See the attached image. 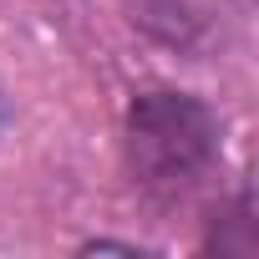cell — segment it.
Returning a JSON list of instances; mask_svg holds the SVG:
<instances>
[{"mask_svg":"<svg viewBox=\"0 0 259 259\" xmlns=\"http://www.w3.org/2000/svg\"><path fill=\"white\" fill-rule=\"evenodd\" d=\"M219 158V117L193 92H143L127 107V168L153 193L188 188Z\"/></svg>","mask_w":259,"mask_h":259,"instance_id":"6da1fadb","label":"cell"},{"mask_svg":"<svg viewBox=\"0 0 259 259\" xmlns=\"http://www.w3.org/2000/svg\"><path fill=\"white\" fill-rule=\"evenodd\" d=\"M0 122H6V112H0Z\"/></svg>","mask_w":259,"mask_h":259,"instance_id":"7a4b0ae2","label":"cell"}]
</instances>
